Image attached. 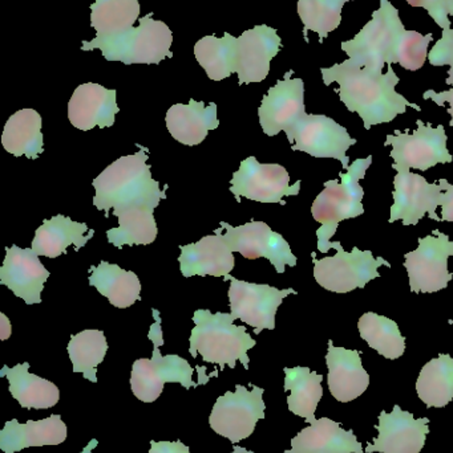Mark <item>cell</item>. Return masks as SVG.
<instances>
[{
  "label": "cell",
  "mask_w": 453,
  "mask_h": 453,
  "mask_svg": "<svg viewBox=\"0 0 453 453\" xmlns=\"http://www.w3.org/2000/svg\"><path fill=\"white\" fill-rule=\"evenodd\" d=\"M285 375V391H290L287 398L290 412L313 425L316 422V407L324 396V375L301 366L293 369L286 367Z\"/></svg>",
  "instance_id": "obj_32"
},
{
  "label": "cell",
  "mask_w": 453,
  "mask_h": 453,
  "mask_svg": "<svg viewBox=\"0 0 453 453\" xmlns=\"http://www.w3.org/2000/svg\"><path fill=\"white\" fill-rule=\"evenodd\" d=\"M95 231L88 229L85 223L74 222L69 217L58 215L52 219H45L35 232L31 248L36 255L56 258L66 253L69 245L80 250L90 239Z\"/></svg>",
  "instance_id": "obj_27"
},
{
  "label": "cell",
  "mask_w": 453,
  "mask_h": 453,
  "mask_svg": "<svg viewBox=\"0 0 453 453\" xmlns=\"http://www.w3.org/2000/svg\"><path fill=\"white\" fill-rule=\"evenodd\" d=\"M433 40V34L422 35L404 29L394 53V64H399L407 71H419L427 61L428 47Z\"/></svg>",
  "instance_id": "obj_39"
},
{
  "label": "cell",
  "mask_w": 453,
  "mask_h": 453,
  "mask_svg": "<svg viewBox=\"0 0 453 453\" xmlns=\"http://www.w3.org/2000/svg\"><path fill=\"white\" fill-rule=\"evenodd\" d=\"M230 185V193L237 202L246 198L260 203L285 204V196H297L301 191V180L290 186V175L284 166L260 164L255 157L241 162Z\"/></svg>",
  "instance_id": "obj_14"
},
{
  "label": "cell",
  "mask_w": 453,
  "mask_h": 453,
  "mask_svg": "<svg viewBox=\"0 0 453 453\" xmlns=\"http://www.w3.org/2000/svg\"><path fill=\"white\" fill-rule=\"evenodd\" d=\"M42 116L34 109H21L8 119L2 134V145L15 157L36 159L44 153Z\"/></svg>",
  "instance_id": "obj_29"
},
{
  "label": "cell",
  "mask_w": 453,
  "mask_h": 453,
  "mask_svg": "<svg viewBox=\"0 0 453 453\" xmlns=\"http://www.w3.org/2000/svg\"><path fill=\"white\" fill-rule=\"evenodd\" d=\"M417 391L428 407L441 409L453 399V358L441 354L425 365L417 382Z\"/></svg>",
  "instance_id": "obj_34"
},
{
  "label": "cell",
  "mask_w": 453,
  "mask_h": 453,
  "mask_svg": "<svg viewBox=\"0 0 453 453\" xmlns=\"http://www.w3.org/2000/svg\"><path fill=\"white\" fill-rule=\"evenodd\" d=\"M286 135L293 150L303 151L314 158L337 159L345 170L350 167L346 153L356 140L330 117L306 113Z\"/></svg>",
  "instance_id": "obj_12"
},
{
  "label": "cell",
  "mask_w": 453,
  "mask_h": 453,
  "mask_svg": "<svg viewBox=\"0 0 453 453\" xmlns=\"http://www.w3.org/2000/svg\"><path fill=\"white\" fill-rule=\"evenodd\" d=\"M234 321L231 314H213L207 309H199L193 316L196 326L189 338L191 357L201 356L205 362L218 365L221 370L225 366L236 369L237 361H241L245 370H249L247 351L257 342L250 337L246 327L236 326Z\"/></svg>",
  "instance_id": "obj_4"
},
{
  "label": "cell",
  "mask_w": 453,
  "mask_h": 453,
  "mask_svg": "<svg viewBox=\"0 0 453 453\" xmlns=\"http://www.w3.org/2000/svg\"><path fill=\"white\" fill-rule=\"evenodd\" d=\"M0 319H2V322H0V340L5 341L10 337L12 327H11V324L4 314H0Z\"/></svg>",
  "instance_id": "obj_45"
},
{
  "label": "cell",
  "mask_w": 453,
  "mask_h": 453,
  "mask_svg": "<svg viewBox=\"0 0 453 453\" xmlns=\"http://www.w3.org/2000/svg\"><path fill=\"white\" fill-rule=\"evenodd\" d=\"M66 439V426L60 415H51L37 422L19 423L12 419L0 431V449L16 453L29 447L59 446Z\"/></svg>",
  "instance_id": "obj_25"
},
{
  "label": "cell",
  "mask_w": 453,
  "mask_h": 453,
  "mask_svg": "<svg viewBox=\"0 0 453 453\" xmlns=\"http://www.w3.org/2000/svg\"><path fill=\"white\" fill-rule=\"evenodd\" d=\"M173 34L164 21L153 20V12L138 19V27L112 39L82 42V50H100L108 61L132 64H160L173 58Z\"/></svg>",
  "instance_id": "obj_5"
},
{
  "label": "cell",
  "mask_w": 453,
  "mask_h": 453,
  "mask_svg": "<svg viewBox=\"0 0 453 453\" xmlns=\"http://www.w3.org/2000/svg\"><path fill=\"white\" fill-rule=\"evenodd\" d=\"M223 280H230L229 301L231 316L254 327L255 334H261L265 329H276V314L279 306L287 296L297 295V290L293 288L279 290L268 284L241 281L230 274Z\"/></svg>",
  "instance_id": "obj_13"
},
{
  "label": "cell",
  "mask_w": 453,
  "mask_h": 453,
  "mask_svg": "<svg viewBox=\"0 0 453 453\" xmlns=\"http://www.w3.org/2000/svg\"><path fill=\"white\" fill-rule=\"evenodd\" d=\"M371 164L372 156L356 159L350 165L348 173L340 174V183L337 180H327L324 190L314 201L311 214L314 220L322 226L316 231L319 252L326 253L337 248L338 242H332V237L340 222L364 214L362 204L364 190L359 182L363 180Z\"/></svg>",
  "instance_id": "obj_3"
},
{
  "label": "cell",
  "mask_w": 453,
  "mask_h": 453,
  "mask_svg": "<svg viewBox=\"0 0 453 453\" xmlns=\"http://www.w3.org/2000/svg\"><path fill=\"white\" fill-rule=\"evenodd\" d=\"M411 7L425 8L428 15L435 20L443 31H451L453 16V0H406Z\"/></svg>",
  "instance_id": "obj_40"
},
{
  "label": "cell",
  "mask_w": 453,
  "mask_h": 453,
  "mask_svg": "<svg viewBox=\"0 0 453 453\" xmlns=\"http://www.w3.org/2000/svg\"><path fill=\"white\" fill-rule=\"evenodd\" d=\"M0 377L10 382V393L23 409L47 410L58 404L60 391L50 380L29 372L28 362L16 365L12 369L3 366Z\"/></svg>",
  "instance_id": "obj_28"
},
{
  "label": "cell",
  "mask_w": 453,
  "mask_h": 453,
  "mask_svg": "<svg viewBox=\"0 0 453 453\" xmlns=\"http://www.w3.org/2000/svg\"><path fill=\"white\" fill-rule=\"evenodd\" d=\"M425 100H431L439 106H444V104H449V113L451 114V127H453V87L452 89L446 90V92H435V90H427L423 95Z\"/></svg>",
  "instance_id": "obj_44"
},
{
  "label": "cell",
  "mask_w": 453,
  "mask_h": 453,
  "mask_svg": "<svg viewBox=\"0 0 453 453\" xmlns=\"http://www.w3.org/2000/svg\"><path fill=\"white\" fill-rule=\"evenodd\" d=\"M358 329L362 340L385 358L394 361L406 351V338L402 335L398 324L388 317L371 311L364 313L359 319Z\"/></svg>",
  "instance_id": "obj_36"
},
{
  "label": "cell",
  "mask_w": 453,
  "mask_h": 453,
  "mask_svg": "<svg viewBox=\"0 0 453 453\" xmlns=\"http://www.w3.org/2000/svg\"><path fill=\"white\" fill-rule=\"evenodd\" d=\"M50 272L40 263L39 255L32 248L18 245L5 248V258L0 268V284L12 290L16 297L28 305L42 303V292Z\"/></svg>",
  "instance_id": "obj_20"
},
{
  "label": "cell",
  "mask_w": 453,
  "mask_h": 453,
  "mask_svg": "<svg viewBox=\"0 0 453 453\" xmlns=\"http://www.w3.org/2000/svg\"><path fill=\"white\" fill-rule=\"evenodd\" d=\"M137 148V153L121 157L93 180V206L105 212L106 218L111 209L119 211L138 204L157 207L160 201L167 198L168 186L161 190L160 183L152 178L151 165L146 164L148 149L138 145Z\"/></svg>",
  "instance_id": "obj_2"
},
{
  "label": "cell",
  "mask_w": 453,
  "mask_h": 453,
  "mask_svg": "<svg viewBox=\"0 0 453 453\" xmlns=\"http://www.w3.org/2000/svg\"><path fill=\"white\" fill-rule=\"evenodd\" d=\"M90 287H95L116 308H129L141 300V282L135 272L124 271L106 261L90 266Z\"/></svg>",
  "instance_id": "obj_30"
},
{
  "label": "cell",
  "mask_w": 453,
  "mask_h": 453,
  "mask_svg": "<svg viewBox=\"0 0 453 453\" xmlns=\"http://www.w3.org/2000/svg\"><path fill=\"white\" fill-rule=\"evenodd\" d=\"M337 253L330 257L316 258L313 256L314 277L316 282L329 292L350 293L363 289L372 280L380 277L378 269L382 265L391 268V264L383 257H374L371 250L353 248L346 252L338 242Z\"/></svg>",
  "instance_id": "obj_8"
},
{
  "label": "cell",
  "mask_w": 453,
  "mask_h": 453,
  "mask_svg": "<svg viewBox=\"0 0 453 453\" xmlns=\"http://www.w3.org/2000/svg\"><path fill=\"white\" fill-rule=\"evenodd\" d=\"M428 60L433 66L449 65V79L446 82L453 87V29L443 31L441 39L431 50Z\"/></svg>",
  "instance_id": "obj_41"
},
{
  "label": "cell",
  "mask_w": 453,
  "mask_h": 453,
  "mask_svg": "<svg viewBox=\"0 0 453 453\" xmlns=\"http://www.w3.org/2000/svg\"><path fill=\"white\" fill-rule=\"evenodd\" d=\"M220 226L225 228L226 234L223 237L229 248L233 252L241 253L245 258H268L278 273H285L286 265H297V257L289 242L266 223L253 220L244 226H231L221 222Z\"/></svg>",
  "instance_id": "obj_15"
},
{
  "label": "cell",
  "mask_w": 453,
  "mask_h": 453,
  "mask_svg": "<svg viewBox=\"0 0 453 453\" xmlns=\"http://www.w3.org/2000/svg\"><path fill=\"white\" fill-rule=\"evenodd\" d=\"M90 8L96 39H112L129 31L141 11L138 0H95Z\"/></svg>",
  "instance_id": "obj_33"
},
{
  "label": "cell",
  "mask_w": 453,
  "mask_h": 453,
  "mask_svg": "<svg viewBox=\"0 0 453 453\" xmlns=\"http://www.w3.org/2000/svg\"><path fill=\"white\" fill-rule=\"evenodd\" d=\"M149 453H191L188 446L181 441H151Z\"/></svg>",
  "instance_id": "obj_43"
},
{
  "label": "cell",
  "mask_w": 453,
  "mask_h": 453,
  "mask_svg": "<svg viewBox=\"0 0 453 453\" xmlns=\"http://www.w3.org/2000/svg\"><path fill=\"white\" fill-rule=\"evenodd\" d=\"M117 92L95 82L79 85L68 103V119L76 129L88 132L93 127H113L120 111Z\"/></svg>",
  "instance_id": "obj_21"
},
{
  "label": "cell",
  "mask_w": 453,
  "mask_h": 453,
  "mask_svg": "<svg viewBox=\"0 0 453 453\" xmlns=\"http://www.w3.org/2000/svg\"><path fill=\"white\" fill-rule=\"evenodd\" d=\"M406 29L398 10L390 0H380L372 19L354 39L343 42L340 48L356 65L383 71L386 64H394V53Z\"/></svg>",
  "instance_id": "obj_7"
},
{
  "label": "cell",
  "mask_w": 453,
  "mask_h": 453,
  "mask_svg": "<svg viewBox=\"0 0 453 453\" xmlns=\"http://www.w3.org/2000/svg\"><path fill=\"white\" fill-rule=\"evenodd\" d=\"M233 453H254V452L247 451V449H242V447L234 446Z\"/></svg>",
  "instance_id": "obj_47"
},
{
  "label": "cell",
  "mask_w": 453,
  "mask_h": 453,
  "mask_svg": "<svg viewBox=\"0 0 453 453\" xmlns=\"http://www.w3.org/2000/svg\"><path fill=\"white\" fill-rule=\"evenodd\" d=\"M154 324L148 333L149 340L153 342V356L151 359L141 358L135 361L130 375V388L138 401L144 403H153L164 391L165 383H180L189 390L197 388L199 383L193 382V367L186 359L176 354L161 356L160 346L164 345L162 338L161 317L153 309Z\"/></svg>",
  "instance_id": "obj_6"
},
{
  "label": "cell",
  "mask_w": 453,
  "mask_h": 453,
  "mask_svg": "<svg viewBox=\"0 0 453 453\" xmlns=\"http://www.w3.org/2000/svg\"><path fill=\"white\" fill-rule=\"evenodd\" d=\"M262 396L263 388L253 386V390H247L237 385L236 391H228L215 402L209 417L210 428L233 444L249 438L258 420L265 419Z\"/></svg>",
  "instance_id": "obj_10"
},
{
  "label": "cell",
  "mask_w": 453,
  "mask_h": 453,
  "mask_svg": "<svg viewBox=\"0 0 453 453\" xmlns=\"http://www.w3.org/2000/svg\"><path fill=\"white\" fill-rule=\"evenodd\" d=\"M156 206L138 204L113 211L119 219V226L108 229L106 237L109 244L121 250L124 245H148L156 240L157 225L153 211Z\"/></svg>",
  "instance_id": "obj_31"
},
{
  "label": "cell",
  "mask_w": 453,
  "mask_h": 453,
  "mask_svg": "<svg viewBox=\"0 0 453 453\" xmlns=\"http://www.w3.org/2000/svg\"><path fill=\"white\" fill-rule=\"evenodd\" d=\"M430 419H415L411 412L403 411L399 406L393 412L382 411L377 428V439L367 446L366 452L420 453L426 444Z\"/></svg>",
  "instance_id": "obj_19"
},
{
  "label": "cell",
  "mask_w": 453,
  "mask_h": 453,
  "mask_svg": "<svg viewBox=\"0 0 453 453\" xmlns=\"http://www.w3.org/2000/svg\"><path fill=\"white\" fill-rule=\"evenodd\" d=\"M167 127L170 135L183 145H199L210 130L217 129V105L205 106L204 101H189L188 105L176 104L167 111Z\"/></svg>",
  "instance_id": "obj_24"
},
{
  "label": "cell",
  "mask_w": 453,
  "mask_h": 453,
  "mask_svg": "<svg viewBox=\"0 0 453 453\" xmlns=\"http://www.w3.org/2000/svg\"><path fill=\"white\" fill-rule=\"evenodd\" d=\"M285 453H364L354 431L340 423L321 418L292 439V449Z\"/></svg>",
  "instance_id": "obj_26"
},
{
  "label": "cell",
  "mask_w": 453,
  "mask_h": 453,
  "mask_svg": "<svg viewBox=\"0 0 453 453\" xmlns=\"http://www.w3.org/2000/svg\"><path fill=\"white\" fill-rule=\"evenodd\" d=\"M446 193L441 196V222L453 223V185L447 180H441Z\"/></svg>",
  "instance_id": "obj_42"
},
{
  "label": "cell",
  "mask_w": 453,
  "mask_h": 453,
  "mask_svg": "<svg viewBox=\"0 0 453 453\" xmlns=\"http://www.w3.org/2000/svg\"><path fill=\"white\" fill-rule=\"evenodd\" d=\"M108 342L101 330H82L71 335L68 343L69 359L74 365V372H82L85 380L98 382V366L105 358Z\"/></svg>",
  "instance_id": "obj_37"
},
{
  "label": "cell",
  "mask_w": 453,
  "mask_h": 453,
  "mask_svg": "<svg viewBox=\"0 0 453 453\" xmlns=\"http://www.w3.org/2000/svg\"><path fill=\"white\" fill-rule=\"evenodd\" d=\"M293 71L278 80L268 95L263 96L258 109L260 124L269 137L279 133H289L306 114L305 82L302 79H292Z\"/></svg>",
  "instance_id": "obj_17"
},
{
  "label": "cell",
  "mask_w": 453,
  "mask_h": 453,
  "mask_svg": "<svg viewBox=\"0 0 453 453\" xmlns=\"http://www.w3.org/2000/svg\"><path fill=\"white\" fill-rule=\"evenodd\" d=\"M326 364L330 393L338 402L348 403L363 395L370 386V375L362 365L361 351L337 348L330 340Z\"/></svg>",
  "instance_id": "obj_23"
},
{
  "label": "cell",
  "mask_w": 453,
  "mask_h": 453,
  "mask_svg": "<svg viewBox=\"0 0 453 453\" xmlns=\"http://www.w3.org/2000/svg\"><path fill=\"white\" fill-rule=\"evenodd\" d=\"M441 183L427 182L425 177L411 172H398L394 180V204L391 207L390 223L402 220L404 226H417L426 215L441 222L436 209L443 196Z\"/></svg>",
  "instance_id": "obj_16"
},
{
  "label": "cell",
  "mask_w": 453,
  "mask_h": 453,
  "mask_svg": "<svg viewBox=\"0 0 453 453\" xmlns=\"http://www.w3.org/2000/svg\"><path fill=\"white\" fill-rule=\"evenodd\" d=\"M223 226L215 234L204 236L194 244L184 245L178 257L184 277H225L236 265L233 250L223 240Z\"/></svg>",
  "instance_id": "obj_22"
},
{
  "label": "cell",
  "mask_w": 453,
  "mask_h": 453,
  "mask_svg": "<svg viewBox=\"0 0 453 453\" xmlns=\"http://www.w3.org/2000/svg\"><path fill=\"white\" fill-rule=\"evenodd\" d=\"M419 247L404 256V266L412 293H436L446 289L453 274L449 271V258L453 256V242L449 234L435 231L419 237Z\"/></svg>",
  "instance_id": "obj_11"
},
{
  "label": "cell",
  "mask_w": 453,
  "mask_h": 453,
  "mask_svg": "<svg viewBox=\"0 0 453 453\" xmlns=\"http://www.w3.org/2000/svg\"><path fill=\"white\" fill-rule=\"evenodd\" d=\"M236 42L237 37L225 32L223 39L210 35L194 45L197 61L213 81H221L236 73Z\"/></svg>",
  "instance_id": "obj_35"
},
{
  "label": "cell",
  "mask_w": 453,
  "mask_h": 453,
  "mask_svg": "<svg viewBox=\"0 0 453 453\" xmlns=\"http://www.w3.org/2000/svg\"><path fill=\"white\" fill-rule=\"evenodd\" d=\"M351 0H298L297 11L303 23V35L309 42L308 32L318 34L319 42L342 23V10Z\"/></svg>",
  "instance_id": "obj_38"
},
{
  "label": "cell",
  "mask_w": 453,
  "mask_h": 453,
  "mask_svg": "<svg viewBox=\"0 0 453 453\" xmlns=\"http://www.w3.org/2000/svg\"><path fill=\"white\" fill-rule=\"evenodd\" d=\"M324 85L340 84L338 95L351 113H358L367 130L375 125L393 122L399 114L412 108L420 111V106L410 103L396 92L401 79L388 64L387 73L383 71L356 65L350 58L340 64L321 69Z\"/></svg>",
  "instance_id": "obj_1"
},
{
  "label": "cell",
  "mask_w": 453,
  "mask_h": 453,
  "mask_svg": "<svg viewBox=\"0 0 453 453\" xmlns=\"http://www.w3.org/2000/svg\"><path fill=\"white\" fill-rule=\"evenodd\" d=\"M282 48L276 29L266 24L247 29L236 42V73L239 85L261 82L270 72V63Z\"/></svg>",
  "instance_id": "obj_18"
},
{
  "label": "cell",
  "mask_w": 453,
  "mask_h": 453,
  "mask_svg": "<svg viewBox=\"0 0 453 453\" xmlns=\"http://www.w3.org/2000/svg\"><path fill=\"white\" fill-rule=\"evenodd\" d=\"M98 441L96 439H93V441H90V444H88L87 447H85L84 449H82V453H92V449H95L96 446H98Z\"/></svg>",
  "instance_id": "obj_46"
},
{
  "label": "cell",
  "mask_w": 453,
  "mask_h": 453,
  "mask_svg": "<svg viewBox=\"0 0 453 453\" xmlns=\"http://www.w3.org/2000/svg\"><path fill=\"white\" fill-rule=\"evenodd\" d=\"M418 129L412 134L396 132L387 135L385 146H393L391 158L396 172H410L411 169L427 172L436 165L451 164L452 154L447 148L446 129L443 125L433 127L431 124L417 121Z\"/></svg>",
  "instance_id": "obj_9"
}]
</instances>
